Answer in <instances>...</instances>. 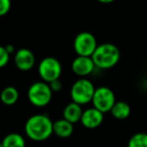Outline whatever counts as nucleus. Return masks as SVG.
Masks as SVG:
<instances>
[{
	"instance_id": "4468645a",
	"label": "nucleus",
	"mask_w": 147,
	"mask_h": 147,
	"mask_svg": "<svg viewBox=\"0 0 147 147\" xmlns=\"http://www.w3.org/2000/svg\"><path fill=\"white\" fill-rule=\"evenodd\" d=\"M19 93L14 87H6L0 93V100L6 106H12L18 101Z\"/></svg>"
},
{
	"instance_id": "f257e3e1",
	"label": "nucleus",
	"mask_w": 147,
	"mask_h": 147,
	"mask_svg": "<svg viewBox=\"0 0 147 147\" xmlns=\"http://www.w3.org/2000/svg\"><path fill=\"white\" fill-rule=\"evenodd\" d=\"M24 132L30 140L35 142L47 140L53 133V122L47 115H32L25 122Z\"/></svg>"
},
{
	"instance_id": "7ed1b4c3",
	"label": "nucleus",
	"mask_w": 147,
	"mask_h": 147,
	"mask_svg": "<svg viewBox=\"0 0 147 147\" xmlns=\"http://www.w3.org/2000/svg\"><path fill=\"white\" fill-rule=\"evenodd\" d=\"M53 98V90L47 83L40 81L35 82L28 88L27 99L31 105L38 108L45 107L51 103Z\"/></svg>"
},
{
	"instance_id": "f03ea898",
	"label": "nucleus",
	"mask_w": 147,
	"mask_h": 147,
	"mask_svg": "<svg viewBox=\"0 0 147 147\" xmlns=\"http://www.w3.org/2000/svg\"><path fill=\"white\" fill-rule=\"evenodd\" d=\"M120 55V51L116 45L110 42H105L98 45L92 55V59L96 67L108 69L119 63Z\"/></svg>"
},
{
	"instance_id": "20e7f679",
	"label": "nucleus",
	"mask_w": 147,
	"mask_h": 147,
	"mask_svg": "<svg viewBox=\"0 0 147 147\" xmlns=\"http://www.w3.org/2000/svg\"><path fill=\"white\" fill-rule=\"evenodd\" d=\"M96 88L93 83L86 78H81L74 83L71 89V101L79 105H86L92 102Z\"/></svg>"
},
{
	"instance_id": "f8f14e48",
	"label": "nucleus",
	"mask_w": 147,
	"mask_h": 147,
	"mask_svg": "<svg viewBox=\"0 0 147 147\" xmlns=\"http://www.w3.org/2000/svg\"><path fill=\"white\" fill-rule=\"evenodd\" d=\"M74 132V124L65 119H59L53 122V133L59 138H69Z\"/></svg>"
},
{
	"instance_id": "6e6552de",
	"label": "nucleus",
	"mask_w": 147,
	"mask_h": 147,
	"mask_svg": "<svg viewBox=\"0 0 147 147\" xmlns=\"http://www.w3.org/2000/svg\"><path fill=\"white\" fill-rule=\"evenodd\" d=\"M95 63L92 59V57H82V55H78L75 57L71 63V69L77 76L85 77L89 76L92 74V71L95 69Z\"/></svg>"
},
{
	"instance_id": "423d86ee",
	"label": "nucleus",
	"mask_w": 147,
	"mask_h": 147,
	"mask_svg": "<svg viewBox=\"0 0 147 147\" xmlns=\"http://www.w3.org/2000/svg\"><path fill=\"white\" fill-rule=\"evenodd\" d=\"M115 103H116V97L110 88L104 86L96 88L92 99L94 108L105 114L107 112H110Z\"/></svg>"
},
{
	"instance_id": "dca6fc26",
	"label": "nucleus",
	"mask_w": 147,
	"mask_h": 147,
	"mask_svg": "<svg viewBox=\"0 0 147 147\" xmlns=\"http://www.w3.org/2000/svg\"><path fill=\"white\" fill-rule=\"evenodd\" d=\"M127 147H147V133L138 132L133 134L128 140Z\"/></svg>"
},
{
	"instance_id": "a211bd4d",
	"label": "nucleus",
	"mask_w": 147,
	"mask_h": 147,
	"mask_svg": "<svg viewBox=\"0 0 147 147\" xmlns=\"http://www.w3.org/2000/svg\"><path fill=\"white\" fill-rule=\"evenodd\" d=\"M11 7V0H0V16H4L9 12Z\"/></svg>"
},
{
	"instance_id": "9b49d317",
	"label": "nucleus",
	"mask_w": 147,
	"mask_h": 147,
	"mask_svg": "<svg viewBox=\"0 0 147 147\" xmlns=\"http://www.w3.org/2000/svg\"><path fill=\"white\" fill-rule=\"evenodd\" d=\"M83 115V109L82 106L75 102H71L65 107L63 112V119L71 122V124L78 123L81 121Z\"/></svg>"
},
{
	"instance_id": "39448f33",
	"label": "nucleus",
	"mask_w": 147,
	"mask_h": 147,
	"mask_svg": "<svg viewBox=\"0 0 147 147\" xmlns=\"http://www.w3.org/2000/svg\"><path fill=\"white\" fill-rule=\"evenodd\" d=\"M38 75L41 80L47 84L59 80L61 75V65L59 61L53 57L42 59L38 65Z\"/></svg>"
},
{
	"instance_id": "1a4fd4ad",
	"label": "nucleus",
	"mask_w": 147,
	"mask_h": 147,
	"mask_svg": "<svg viewBox=\"0 0 147 147\" xmlns=\"http://www.w3.org/2000/svg\"><path fill=\"white\" fill-rule=\"evenodd\" d=\"M14 63L18 69L22 71H29L32 69L35 63V57L33 53L28 49H19L15 53L14 55Z\"/></svg>"
},
{
	"instance_id": "9d476101",
	"label": "nucleus",
	"mask_w": 147,
	"mask_h": 147,
	"mask_svg": "<svg viewBox=\"0 0 147 147\" xmlns=\"http://www.w3.org/2000/svg\"><path fill=\"white\" fill-rule=\"evenodd\" d=\"M104 121V114L97 110L96 108L92 107L87 110L83 111L82 118L80 122L85 128L88 129H96L100 126Z\"/></svg>"
},
{
	"instance_id": "412c9836",
	"label": "nucleus",
	"mask_w": 147,
	"mask_h": 147,
	"mask_svg": "<svg viewBox=\"0 0 147 147\" xmlns=\"http://www.w3.org/2000/svg\"><path fill=\"white\" fill-rule=\"evenodd\" d=\"M0 147H2V143L0 142Z\"/></svg>"
},
{
	"instance_id": "aec40b11",
	"label": "nucleus",
	"mask_w": 147,
	"mask_h": 147,
	"mask_svg": "<svg viewBox=\"0 0 147 147\" xmlns=\"http://www.w3.org/2000/svg\"><path fill=\"white\" fill-rule=\"evenodd\" d=\"M97 1L100 3H103V4H109V3L114 2L115 0H97Z\"/></svg>"
},
{
	"instance_id": "2eb2a0df",
	"label": "nucleus",
	"mask_w": 147,
	"mask_h": 147,
	"mask_svg": "<svg viewBox=\"0 0 147 147\" xmlns=\"http://www.w3.org/2000/svg\"><path fill=\"white\" fill-rule=\"evenodd\" d=\"M1 143L2 147H25V139L19 133H9Z\"/></svg>"
},
{
	"instance_id": "f3484780",
	"label": "nucleus",
	"mask_w": 147,
	"mask_h": 147,
	"mask_svg": "<svg viewBox=\"0 0 147 147\" xmlns=\"http://www.w3.org/2000/svg\"><path fill=\"white\" fill-rule=\"evenodd\" d=\"M9 57H10V53H8L6 47L0 45V69L4 67L8 63Z\"/></svg>"
},
{
	"instance_id": "6ab92c4d",
	"label": "nucleus",
	"mask_w": 147,
	"mask_h": 147,
	"mask_svg": "<svg viewBox=\"0 0 147 147\" xmlns=\"http://www.w3.org/2000/svg\"><path fill=\"white\" fill-rule=\"evenodd\" d=\"M49 86H51V89L53 90V92H57V91H59L61 89V83L59 80H57V81H53V82H51V84H49Z\"/></svg>"
},
{
	"instance_id": "ddd939ff",
	"label": "nucleus",
	"mask_w": 147,
	"mask_h": 147,
	"mask_svg": "<svg viewBox=\"0 0 147 147\" xmlns=\"http://www.w3.org/2000/svg\"><path fill=\"white\" fill-rule=\"evenodd\" d=\"M110 113L117 120H125L130 116L131 108L128 103L124 101H116L114 106L112 107Z\"/></svg>"
},
{
	"instance_id": "0eeeda50",
	"label": "nucleus",
	"mask_w": 147,
	"mask_h": 147,
	"mask_svg": "<svg viewBox=\"0 0 147 147\" xmlns=\"http://www.w3.org/2000/svg\"><path fill=\"white\" fill-rule=\"evenodd\" d=\"M98 47V42L94 34L89 31L80 32L74 40V49L78 55L92 57Z\"/></svg>"
}]
</instances>
